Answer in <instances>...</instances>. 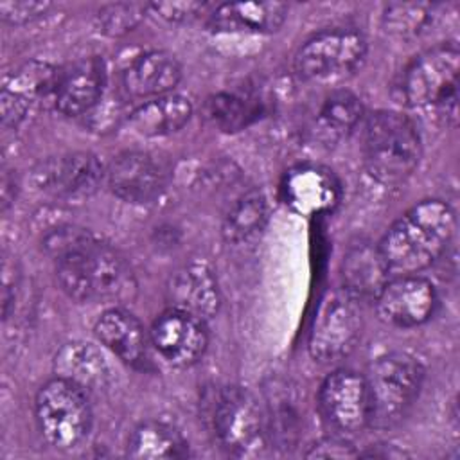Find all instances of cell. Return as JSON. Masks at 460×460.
Wrapping results in <instances>:
<instances>
[{
    "label": "cell",
    "instance_id": "obj_1",
    "mask_svg": "<svg viewBox=\"0 0 460 460\" xmlns=\"http://www.w3.org/2000/svg\"><path fill=\"white\" fill-rule=\"evenodd\" d=\"M43 246L54 259L61 291L72 300L124 304L135 298L129 262L90 230L58 226L45 235Z\"/></svg>",
    "mask_w": 460,
    "mask_h": 460
},
{
    "label": "cell",
    "instance_id": "obj_2",
    "mask_svg": "<svg viewBox=\"0 0 460 460\" xmlns=\"http://www.w3.org/2000/svg\"><path fill=\"white\" fill-rule=\"evenodd\" d=\"M455 226V212L446 201L424 199L413 205L379 243L390 273L408 275L429 268L446 252Z\"/></svg>",
    "mask_w": 460,
    "mask_h": 460
},
{
    "label": "cell",
    "instance_id": "obj_3",
    "mask_svg": "<svg viewBox=\"0 0 460 460\" xmlns=\"http://www.w3.org/2000/svg\"><path fill=\"white\" fill-rule=\"evenodd\" d=\"M363 164L368 174L383 185L406 181L420 162L422 144L415 122L392 110L370 113L363 124Z\"/></svg>",
    "mask_w": 460,
    "mask_h": 460
},
{
    "label": "cell",
    "instance_id": "obj_4",
    "mask_svg": "<svg viewBox=\"0 0 460 460\" xmlns=\"http://www.w3.org/2000/svg\"><path fill=\"white\" fill-rule=\"evenodd\" d=\"M424 381L422 363L408 352L379 356L365 376L368 394V426L390 429L415 404Z\"/></svg>",
    "mask_w": 460,
    "mask_h": 460
},
{
    "label": "cell",
    "instance_id": "obj_5",
    "mask_svg": "<svg viewBox=\"0 0 460 460\" xmlns=\"http://www.w3.org/2000/svg\"><path fill=\"white\" fill-rule=\"evenodd\" d=\"M34 417L43 440L59 451L83 444L93 420L86 390L59 376L43 383L36 392Z\"/></svg>",
    "mask_w": 460,
    "mask_h": 460
},
{
    "label": "cell",
    "instance_id": "obj_6",
    "mask_svg": "<svg viewBox=\"0 0 460 460\" xmlns=\"http://www.w3.org/2000/svg\"><path fill=\"white\" fill-rule=\"evenodd\" d=\"M460 50L455 41L440 43L415 56L401 74L399 99L411 108L440 106L456 115Z\"/></svg>",
    "mask_w": 460,
    "mask_h": 460
},
{
    "label": "cell",
    "instance_id": "obj_7",
    "mask_svg": "<svg viewBox=\"0 0 460 460\" xmlns=\"http://www.w3.org/2000/svg\"><path fill=\"white\" fill-rule=\"evenodd\" d=\"M210 426L219 446L234 456H255L268 444V420L257 397L244 386L219 388L210 402Z\"/></svg>",
    "mask_w": 460,
    "mask_h": 460
},
{
    "label": "cell",
    "instance_id": "obj_8",
    "mask_svg": "<svg viewBox=\"0 0 460 460\" xmlns=\"http://www.w3.org/2000/svg\"><path fill=\"white\" fill-rule=\"evenodd\" d=\"M367 58V40L352 27H332L305 40L293 58L295 72L309 83H329L354 74Z\"/></svg>",
    "mask_w": 460,
    "mask_h": 460
},
{
    "label": "cell",
    "instance_id": "obj_9",
    "mask_svg": "<svg viewBox=\"0 0 460 460\" xmlns=\"http://www.w3.org/2000/svg\"><path fill=\"white\" fill-rule=\"evenodd\" d=\"M361 300L345 289L329 293L313 320L307 350L318 363H336L347 358L363 334Z\"/></svg>",
    "mask_w": 460,
    "mask_h": 460
},
{
    "label": "cell",
    "instance_id": "obj_10",
    "mask_svg": "<svg viewBox=\"0 0 460 460\" xmlns=\"http://www.w3.org/2000/svg\"><path fill=\"white\" fill-rule=\"evenodd\" d=\"M318 408L338 437H352L368 426V394L365 376L340 368L331 372L318 390Z\"/></svg>",
    "mask_w": 460,
    "mask_h": 460
},
{
    "label": "cell",
    "instance_id": "obj_11",
    "mask_svg": "<svg viewBox=\"0 0 460 460\" xmlns=\"http://www.w3.org/2000/svg\"><path fill=\"white\" fill-rule=\"evenodd\" d=\"M61 68L29 61L7 72L0 90V113L5 128H18L38 106L52 104Z\"/></svg>",
    "mask_w": 460,
    "mask_h": 460
},
{
    "label": "cell",
    "instance_id": "obj_12",
    "mask_svg": "<svg viewBox=\"0 0 460 460\" xmlns=\"http://www.w3.org/2000/svg\"><path fill=\"white\" fill-rule=\"evenodd\" d=\"M106 180V167L92 153H68L47 158L34 169V183L54 198H86Z\"/></svg>",
    "mask_w": 460,
    "mask_h": 460
},
{
    "label": "cell",
    "instance_id": "obj_13",
    "mask_svg": "<svg viewBox=\"0 0 460 460\" xmlns=\"http://www.w3.org/2000/svg\"><path fill=\"white\" fill-rule=\"evenodd\" d=\"M374 302L377 316L385 323L408 329L431 318L437 307V291L426 277L417 273L397 275L388 279Z\"/></svg>",
    "mask_w": 460,
    "mask_h": 460
},
{
    "label": "cell",
    "instance_id": "obj_14",
    "mask_svg": "<svg viewBox=\"0 0 460 460\" xmlns=\"http://www.w3.org/2000/svg\"><path fill=\"white\" fill-rule=\"evenodd\" d=\"M151 345L172 367H190L198 363L208 345L205 322L178 309L162 313L151 331Z\"/></svg>",
    "mask_w": 460,
    "mask_h": 460
},
{
    "label": "cell",
    "instance_id": "obj_15",
    "mask_svg": "<svg viewBox=\"0 0 460 460\" xmlns=\"http://www.w3.org/2000/svg\"><path fill=\"white\" fill-rule=\"evenodd\" d=\"M284 203L300 216L331 212L341 199V183L332 169L318 164H298L282 180Z\"/></svg>",
    "mask_w": 460,
    "mask_h": 460
},
{
    "label": "cell",
    "instance_id": "obj_16",
    "mask_svg": "<svg viewBox=\"0 0 460 460\" xmlns=\"http://www.w3.org/2000/svg\"><path fill=\"white\" fill-rule=\"evenodd\" d=\"M106 183L117 198L128 203H149L164 192L167 174L153 155L124 151L106 167Z\"/></svg>",
    "mask_w": 460,
    "mask_h": 460
},
{
    "label": "cell",
    "instance_id": "obj_17",
    "mask_svg": "<svg viewBox=\"0 0 460 460\" xmlns=\"http://www.w3.org/2000/svg\"><path fill=\"white\" fill-rule=\"evenodd\" d=\"M106 86V66L97 56L83 58L61 68L54 108L66 117L88 115L101 101Z\"/></svg>",
    "mask_w": 460,
    "mask_h": 460
},
{
    "label": "cell",
    "instance_id": "obj_18",
    "mask_svg": "<svg viewBox=\"0 0 460 460\" xmlns=\"http://www.w3.org/2000/svg\"><path fill=\"white\" fill-rule=\"evenodd\" d=\"M165 300L169 309H178L208 320L219 309V286L212 268L205 262L192 261L178 268L167 280Z\"/></svg>",
    "mask_w": 460,
    "mask_h": 460
},
{
    "label": "cell",
    "instance_id": "obj_19",
    "mask_svg": "<svg viewBox=\"0 0 460 460\" xmlns=\"http://www.w3.org/2000/svg\"><path fill=\"white\" fill-rule=\"evenodd\" d=\"M97 340L119 359L131 367H142L147 359L151 338L140 320L128 309L113 305L95 322Z\"/></svg>",
    "mask_w": 460,
    "mask_h": 460
},
{
    "label": "cell",
    "instance_id": "obj_20",
    "mask_svg": "<svg viewBox=\"0 0 460 460\" xmlns=\"http://www.w3.org/2000/svg\"><path fill=\"white\" fill-rule=\"evenodd\" d=\"M181 79V66L167 50H149L137 56L122 72V86L133 99H155L172 93Z\"/></svg>",
    "mask_w": 460,
    "mask_h": 460
},
{
    "label": "cell",
    "instance_id": "obj_21",
    "mask_svg": "<svg viewBox=\"0 0 460 460\" xmlns=\"http://www.w3.org/2000/svg\"><path fill=\"white\" fill-rule=\"evenodd\" d=\"M390 275V268L379 250V244L361 239L350 244L343 255V289L361 302H374Z\"/></svg>",
    "mask_w": 460,
    "mask_h": 460
},
{
    "label": "cell",
    "instance_id": "obj_22",
    "mask_svg": "<svg viewBox=\"0 0 460 460\" xmlns=\"http://www.w3.org/2000/svg\"><path fill=\"white\" fill-rule=\"evenodd\" d=\"M288 5L282 2H226L210 11L208 23L221 32L270 34L282 27Z\"/></svg>",
    "mask_w": 460,
    "mask_h": 460
},
{
    "label": "cell",
    "instance_id": "obj_23",
    "mask_svg": "<svg viewBox=\"0 0 460 460\" xmlns=\"http://www.w3.org/2000/svg\"><path fill=\"white\" fill-rule=\"evenodd\" d=\"M192 115L187 97L167 93L147 99L129 113L131 128L144 137H165L180 131Z\"/></svg>",
    "mask_w": 460,
    "mask_h": 460
},
{
    "label": "cell",
    "instance_id": "obj_24",
    "mask_svg": "<svg viewBox=\"0 0 460 460\" xmlns=\"http://www.w3.org/2000/svg\"><path fill=\"white\" fill-rule=\"evenodd\" d=\"M56 376L74 381L88 388H101L108 383L110 368L101 350L84 341H70L63 345L54 358Z\"/></svg>",
    "mask_w": 460,
    "mask_h": 460
},
{
    "label": "cell",
    "instance_id": "obj_25",
    "mask_svg": "<svg viewBox=\"0 0 460 460\" xmlns=\"http://www.w3.org/2000/svg\"><path fill=\"white\" fill-rule=\"evenodd\" d=\"M126 455L129 458H183L189 455V444L174 426L146 420L131 431Z\"/></svg>",
    "mask_w": 460,
    "mask_h": 460
},
{
    "label": "cell",
    "instance_id": "obj_26",
    "mask_svg": "<svg viewBox=\"0 0 460 460\" xmlns=\"http://www.w3.org/2000/svg\"><path fill=\"white\" fill-rule=\"evenodd\" d=\"M363 102L350 90H334L325 95L316 115V131L325 140H338L350 133L363 119Z\"/></svg>",
    "mask_w": 460,
    "mask_h": 460
},
{
    "label": "cell",
    "instance_id": "obj_27",
    "mask_svg": "<svg viewBox=\"0 0 460 460\" xmlns=\"http://www.w3.org/2000/svg\"><path fill=\"white\" fill-rule=\"evenodd\" d=\"M268 208L261 190L243 192L226 210L223 219V235L228 243H243L257 235L266 223Z\"/></svg>",
    "mask_w": 460,
    "mask_h": 460
},
{
    "label": "cell",
    "instance_id": "obj_28",
    "mask_svg": "<svg viewBox=\"0 0 460 460\" xmlns=\"http://www.w3.org/2000/svg\"><path fill=\"white\" fill-rule=\"evenodd\" d=\"M259 115V101L248 93L219 92L207 99L205 119L221 131H239Z\"/></svg>",
    "mask_w": 460,
    "mask_h": 460
},
{
    "label": "cell",
    "instance_id": "obj_29",
    "mask_svg": "<svg viewBox=\"0 0 460 460\" xmlns=\"http://www.w3.org/2000/svg\"><path fill=\"white\" fill-rule=\"evenodd\" d=\"M147 11H149V4H140V2L106 4L95 14V27L104 36L120 38L135 31L146 18Z\"/></svg>",
    "mask_w": 460,
    "mask_h": 460
},
{
    "label": "cell",
    "instance_id": "obj_30",
    "mask_svg": "<svg viewBox=\"0 0 460 460\" xmlns=\"http://www.w3.org/2000/svg\"><path fill=\"white\" fill-rule=\"evenodd\" d=\"M431 13L433 4L395 2L386 5L383 23L390 34H395L399 38H413L428 27Z\"/></svg>",
    "mask_w": 460,
    "mask_h": 460
},
{
    "label": "cell",
    "instance_id": "obj_31",
    "mask_svg": "<svg viewBox=\"0 0 460 460\" xmlns=\"http://www.w3.org/2000/svg\"><path fill=\"white\" fill-rule=\"evenodd\" d=\"M52 7L50 2L29 0H4L0 2V18L9 25H25L38 20Z\"/></svg>",
    "mask_w": 460,
    "mask_h": 460
},
{
    "label": "cell",
    "instance_id": "obj_32",
    "mask_svg": "<svg viewBox=\"0 0 460 460\" xmlns=\"http://www.w3.org/2000/svg\"><path fill=\"white\" fill-rule=\"evenodd\" d=\"M210 5L207 2H158L149 4V11H155L160 18L171 23H185L199 18Z\"/></svg>",
    "mask_w": 460,
    "mask_h": 460
},
{
    "label": "cell",
    "instance_id": "obj_33",
    "mask_svg": "<svg viewBox=\"0 0 460 460\" xmlns=\"http://www.w3.org/2000/svg\"><path fill=\"white\" fill-rule=\"evenodd\" d=\"M309 458H350V456H359V451H356L345 437H329L322 438L311 449L305 453Z\"/></svg>",
    "mask_w": 460,
    "mask_h": 460
},
{
    "label": "cell",
    "instance_id": "obj_34",
    "mask_svg": "<svg viewBox=\"0 0 460 460\" xmlns=\"http://www.w3.org/2000/svg\"><path fill=\"white\" fill-rule=\"evenodd\" d=\"M18 279H20V273L16 270V262L11 261L9 257H4V262H2V309H4V318L9 316L11 305L14 304L16 289H18Z\"/></svg>",
    "mask_w": 460,
    "mask_h": 460
}]
</instances>
